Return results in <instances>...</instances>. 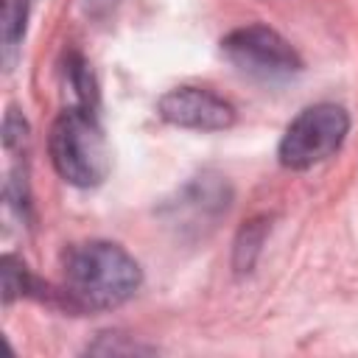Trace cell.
I'll use <instances>...</instances> for the list:
<instances>
[{
    "label": "cell",
    "mask_w": 358,
    "mask_h": 358,
    "mask_svg": "<svg viewBox=\"0 0 358 358\" xmlns=\"http://www.w3.org/2000/svg\"><path fill=\"white\" fill-rule=\"evenodd\" d=\"M140 282V263L120 243L84 241L62 255V285L50 291V299L73 313L112 310L129 302Z\"/></svg>",
    "instance_id": "6da1fadb"
},
{
    "label": "cell",
    "mask_w": 358,
    "mask_h": 358,
    "mask_svg": "<svg viewBox=\"0 0 358 358\" xmlns=\"http://www.w3.org/2000/svg\"><path fill=\"white\" fill-rule=\"evenodd\" d=\"M48 151L56 173L73 187H95L109 173V145L90 106L73 103L53 120Z\"/></svg>",
    "instance_id": "7a4b0ae2"
},
{
    "label": "cell",
    "mask_w": 358,
    "mask_h": 358,
    "mask_svg": "<svg viewBox=\"0 0 358 358\" xmlns=\"http://www.w3.org/2000/svg\"><path fill=\"white\" fill-rule=\"evenodd\" d=\"M350 131V115L338 103H313L285 129L277 157L291 171H305L333 157Z\"/></svg>",
    "instance_id": "3957f363"
},
{
    "label": "cell",
    "mask_w": 358,
    "mask_h": 358,
    "mask_svg": "<svg viewBox=\"0 0 358 358\" xmlns=\"http://www.w3.org/2000/svg\"><path fill=\"white\" fill-rule=\"evenodd\" d=\"M224 59L257 81H285L302 70L294 45L268 25H241L221 39Z\"/></svg>",
    "instance_id": "277c9868"
},
{
    "label": "cell",
    "mask_w": 358,
    "mask_h": 358,
    "mask_svg": "<svg viewBox=\"0 0 358 358\" xmlns=\"http://www.w3.org/2000/svg\"><path fill=\"white\" fill-rule=\"evenodd\" d=\"M157 115L179 129L224 131L235 123V106L204 87H176L157 101Z\"/></svg>",
    "instance_id": "5b68a950"
},
{
    "label": "cell",
    "mask_w": 358,
    "mask_h": 358,
    "mask_svg": "<svg viewBox=\"0 0 358 358\" xmlns=\"http://www.w3.org/2000/svg\"><path fill=\"white\" fill-rule=\"evenodd\" d=\"M229 207V185L221 176H196L173 201L176 215L190 213V224L215 221Z\"/></svg>",
    "instance_id": "8992f818"
},
{
    "label": "cell",
    "mask_w": 358,
    "mask_h": 358,
    "mask_svg": "<svg viewBox=\"0 0 358 358\" xmlns=\"http://www.w3.org/2000/svg\"><path fill=\"white\" fill-rule=\"evenodd\" d=\"M0 45H3V64L11 70L20 42L25 36V20H28V3L25 0H3V14H0Z\"/></svg>",
    "instance_id": "52a82bcc"
},
{
    "label": "cell",
    "mask_w": 358,
    "mask_h": 358,
    "mask_svg": "<svg viewBox=\"0 0 358 358\" xmlns=\"http://www.w3.org/2000/svg\"><path fill=\"white\" fill-rule=\"evenodd\" d=\"M0 280H3V302L11 305L20 296H34L39 294L42 282L28 271V266L14 257V255H3L0 257ZM42 296V294H39Z\"/></svg>",
    "instance_id": "ba28073f"
},
{
    "label": "cell",
    "mask_w": 358,
    "mask_h": 358,
    "mask_svg": "<svg viewBox=\"0 0 358 358\" xmlns=\"http://www.w3.org/2000/svg\"><path fill=\"white\" fill-rule=\"evenodd\" d=\"M266 232H268V221H266V218H252V221L238 232V241H235V268H238V271H249V268L255 266Z\"/></svg>",
    "instance_id": "9c48e42d"
},
{
    "label": "cell",
    "mask_w": 358,
    "mask_h": 358,
    "mask_svg": "<svg viewBox=\"0 0 358 358\" xmlns=\"http://www.w3.org/2000/svg\"><path fill=\"white\" fill-rule=\"evenodd\" d=\"M64 78H67V84H70V90H73V95H76V103L95 109V101H98L95 81H92V73H90V67H87V62H84L78 53H70V56H67Z\"/></svg>",
    "instance_id": "30bf717a"
},
{
    "label": "cell",
    "mask_w": 358,
    "mask_h": 358,
    "mask_svg": "<svg viewBox=\"0 0 358 358\" xmlns=\"http://www.w3.org/2000/svg\"><path fill=\"white\" fill-rule=\"evenodd\" d=\"M25 140H28V123H25V117L14 106H8L6 117H3V145H6V151L22 148Z\"/></svg>",
    "instance_id": "8fae6325"
}]
</instances>
